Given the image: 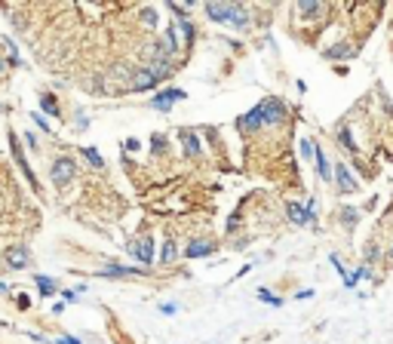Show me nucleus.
Segmentation results:
<instances>
[{
    "instance_id": "nucleus-1",
    "label": "nucleus",
    "mask_w": 393,
    "mask_h": 344,
    "mask_svg": "<svg viewBox=\"0 0 393 344\" xmlns=\"http://www.w3.org/2000/svg\"><path fill=\"white\" fill-rule=\"evenodd\" d=\"M286 215L295 228H317V197H307L304 203L289 200L286 203Z\"/></svg>"
},
{
    "instance_id": "nucleus-2",
    "label": "nucleus",
    "mask_w": 393,
    "mask_h": 344,
    "mask_svg": "<svg viewBox=\"0 0 393 344\" xmlns=\"http://www.w3.org/2000/svg\"><path fill=\"white\" fill-rule=\"evenodd\" d=\"M258 111H261V126H280L286 117H289V108L280 95H267L258 102Z\"/></svg>"
},
{
    "instance_id": "nucleus-3",
    "label": "nucleus",
    "mask_w": 393,
    "mask_h": 344,
    "mask_svg": "<svg viewBox=\"0 0 393 344\" xmlns=\"http://www.w3.org/2000/svg\"><path fill=\"white\" fill-rule=\"evenodd\" d=\"M184 98H188L184 89H178V86H166V89H160V92L148 102V108H154V111H160V114H169L172 105H178V102H184Z\"/></svg>"
},
{
    "instance_id": "nucleus-4",
    "label": "nucleus",
    "mask_w": 393,
    "mask_h": 344,
    "mask_svg": "<svg viewBox=\"0 0 393 344\" xmlns=\"http://www.w3.org/2000/svg\"><path fill=\"white\" fill-rule=\"evenodd\" d=\"M74 175H77V163L71 160V157H58L55 163H52V169H49V178H52V185L61 191V188H68L71 181H74Z\"/></svg>"
},
{
    "instance_id": "nucleus-5",
    "label": "nucleus",
    "mask_w": 393,
    "mask_h": 344,
    "mask_svg": "<svg viewBox=\"0 0 393 344\" xmlns=\"http://www.w3.org/2000/svg\"><path fill=\"white\" fill-rule=\"evenodd\" d=\"M332 181L338 185L341 194H360V181H357V175L350 172V166H347L344 160L332 166Z\"/></svg>"
},
{
    "instance_id": "nucleus-6",
    "label": "nucleus",
    "mask_w": 393,
    "mask_h": 344,
    "mask_svg": "<svg viewBox=\"0 0 393 344\" xmlns=\"http://www.w3.org/2000/svg\"><path fill=\"white\" fill-rule=\"evenodd\" d=\"M126 249L132 252V258H138V261L144 265V271H148V268L154 265V252H157V243H154V237H141V240L129 243Z\"/></svg>"
},
{
    "instance_id": "nucleus-7",
    "label": "nucleus",
    "mask_w": 393,
    "mask_h": 344,
    "mask_svg": "<svg viewBox=\"0 0 393 344\" xmlns=\"http://www.w3.org/2000/svg\"><path fill=\"white\" fill-rule=\"evenodd\" d=\"M335 138H338V148L341 151H347V154H360V145H357V138H354V129H350V120H338L335 123Z\"/></svg>"
},
{
    "instance_id": "nucleus-8",
    "label": "nucleus",
    "mask_w": 393,
    "mask_h": 344,
    "mask_svg": "<svg viewBox=\"0 0 393 344\" xmlns=\"http://www.w3.org/2000/svg\"><path fill=\"white\" fill-rule=\"evenodd\" d=\"M9 151H12V160L18 163V169H22V175L31 181V188L40 194V185H37V175L31 172V166H28V160H25V154H22V145H18V138H15V132H9Z\"/></svg>"
},
{
    "instance_id": "nucleus-9",
    "label": "nucleus",
    "mask_w": 393,
    "mask_h": 344,
    "mask_svg": "<svg viewBox=\"0 0 393 344\" xmlns=\"http://www.w3.org/2000/svg\"><path fill=\"white\" fill-rule=\"evenodd\" d=\"M215 252H218V243L209 240V237L191 240V243L184 246V258H209V255H215Z\"/></svg>"
},
{
    "instance_id": "nucleus-10",
    "label": "nucleus",
    "mask_w": 393,
    "mask_h": 344,
    "mask_svg": "<svg viewBox=\"0 0 393 344\" xmlns=\"http://www.w3.org/2000/svg\"><path fill=\"white\" fill-rule=\"evenodd\" d=\"M292 12H301V15H304V25H314L317 18H323V15L329 12V6H326V3H311V0H298V3L292 6Z\"/></svg>"
},
{
    "instance_id": "nucleus-11",
    "label": "nucleus",
    "mask_w": 393,
    "mask_h": 344,
    "mask_svg": "<svg viewBox=\"0 0 393 344\" xmlns=\"http://www.w3.org/2000/svg\"><path fill=\"white\" fill-rule=\"evenodd\" d=\"M175 22V31H178V40H181V49H191L194 40H197V25L191 22V15H178L172 18Z\"/></svg>"
},
{
    "instance_id": "nucleus-12",
    "label": "nucleus",
    "mask_w": 393,
    "mask_h": 344,
    "mask_svg": "<svg viewBox=\"0 0 393 344\" xmlns=\"http://www.w3.org/2000/svg\"><path fill=\"white\" fill-rule=\"evenodd\" d=\"M360 52V46H354V43H344V40H338V43H332V46H326L320 55L326 58V62H341V58H354Z\"/></svg>"
},
{
    "instance_id": "nucleus-13",
    "label": "nucleus",
    "mask_w": 393,
    "mask_h": 344,
    "mask_svg": "<svg viewBox=\"0 0 393 344\" xmlns=\"http://www.w3.org/2000/svg\"><path fill=\"white\" fill-rule=\"evenodd\" d=\"M157 83H160V80H157V77L148 71V65H144V68H135V71H132L129 89H132V92H148V89H154Z\"/></svg>"
},
{
    "instance_id": "nucleus-14",
    "label": "nucleus",
    "mask_w": 393,
    "mask_h": 344,
    "mask_svg": "<svg viewBox=\"0 0 393 344\" xmlns=\"http://www.w3.org/2000/svg\"><path fill=\"white\" fill-rule=\"evenodd\" d=\"M234 31H246L249 25H252V6H246V3H234L231 6V22H227Z\"/></svg>"
},
{
    "instance_id": "nucleus-15",
    "label": "nucleus",
    "mask_w": 393,
    "mask_h": 344,
    "mask_svg": "<svg viewBox=\"0 0 393 344\" xmlns=\"http://www.w3.org/2000/svg\"><path fill=\"white\" fill-rule=\"evenodd\" d=\"M231 6L234 3H203V12L209 15L212 25H227L231 22Z\"/></svg>"
},
{
    "instance_id": "nucleus-16",
    "label": "nucleus",
    "mask_w": 393,
    "mask_h": 344,
    "mask_svg": "<svg viewBox=\"0 0 393 344\" xmlns=\"http://www.w3.org/2000/svg\"><path fill=\"white\" fill-rule=\"evenodd\" d=\"M237 129L243 132V135H252V132H258V129H264L261 126V111H258V105L252 108V111H246L240 120H237Z\"/></svg>"
},
{
    "instance_id": "nucleus-17",
    "label": "nucleus",
    "mask_w": 393,
    "mask_h": 344,
    "mask_svg": "<svg viewBox=\"0 0 393 344\" xmlns=\"http://www.w3.org/2000/svg\"><path fill=\"white\" fill-rule=\"evenodd\" d=\"M178 138H181L188 157H200L203 154V141H200V132L197 129H178Z\"/></svg>"
},
{
    "instance_id": "nucleus-18",
    "label": "nucleus",
    "mask_w": 393,
    "mask_h": 344,
    "mask_svg": "<svg viewBox=\"0 0 393 344\" xmlns=\"http://www.w3.org/2000/svg\"><path fill=\"white\" fill-rule=\"evenodd\" d=\"M148 271L144 268H126V265H105L98 271V277H111V280H120V277H144Z\"/></svg>"
},
{
    "instance_id": "nucleus-19",
    "label": "nucleus",
    "mask_w": 393,
    "mask_h": 344,
    "mask_svg": "<svg viewBox=\"0 0 393 344\" xmlns=\"http://www.w3.org/2000/svg\"><path fill=\"white\" fill-rule=\"evenodd\" d=\"M314 163H317V175H320L323 181H332V163H329L323 145H314Z\"/></svg>"
},
{
    "instance_id": "nucleus-20",
    "label": "nucleus",
    "mask_w": 393,
    "mask_h": 344,
    "mask_svg": "<svg viewBox=\"0 0 393 344\" xmlns=\"http://www.w3.org/2000/svg\"><path fill=\"white\" fill-rule=\"evenodd\" d=\"M6 265H9V271L28 268V246H12V249H6Z\"/></svg>"
},
{
    "instance_id": "nucleus-21",
    "label": "nucleus",
    "mask_w": 393,
    "mask_h": 344,
    "mask_svg": "<svg viewBox=\"0 0 393 344\" xmlns=\"http://www.w3.org/2000/svg\"><path fill=\"white\" fill-rule=\"evenodd\" d=\"M366 277H369V268H366V265L354 268V271L347 274V280H344V289H347V292H354V289L360 286V280H366Z\"/></svg>"
},
{
    "instance_id": "nucleus-22",
    "label": "nucleus",
    "mask_w": 393,
    "mask_h": 344,
    "mask_svg": "<svg viewBox=\"0 0 393 344\" xmlns=\"http://www.w3.org/2000/svg\"><path fill=\"white\" fill-rule=\"evenodd\" d=\"M80 154H83V160H86L92 169H105V160H101V154H98L95 148H89V145H80Z\"/></svg>"
},
{
    "instance_id": "nucleus-23",
    "label": "nucleus",
    "mask_w": 393,
    "mask_h": 344,
    "mask_svg": "<svg viewBox=\"0 0 393 344\" xmlns=\"http://www.w3.org/2000/svg\"><path fill=\"white\" fill-rule=\"evenodd\" d=\"M175 258H178V246H175V240H166L163 249H160V265L166 268V265H172Z\"/></svg>"
},
{
    "instance_id": "nucleus-24",
    "label": "nucleus",
    "mask_w": 393,
    "mask_h": 344,
    "mask_svg": "<svg viewBox=\"0 0 393 344\" xmlns=\"http://www.w3.org/2000/svg\"><path fill=\"white\" fill-rule=\"evenodd\" d=\"M34 283H37V289H40V295L43 298H52L58 289H55V280H49V277H43V274H37L34 277Z\"/></svg>"
},
{
    "instance_id": "nucleus-25",
    "label": "nucleus",
    "mask_w": 393,
    "mask_h": 344,
    "mask_svg": "<svg viewBox=\"0 0 393 344\" xmlns=\"http://www.w3.org/2000/svg\"><path fill=\"white\" fill-rule=\"evenodd\" d=\"M255 298H258V301H264V305H271V308H283V298H280V295H274V292H271V289H264V286H261V289H255Z\"/></svg>"
},
{
    "instance_id": "nucleus-26",
    "label": "nucleus",
    "mask_w": 393,
    "mask_h": 344,
    "mask_svg": "<svg viewBox=\"0 0 393 344\" xmlns=\"http://www.w3.org/2000/svg\"><path fill=\"white\" fill-rule=\"evenodd\" d=\"M378 261H381V246H378V243H369V246H366V268L378 265Z\"/></svg>"
},
{
    "instance_id": "nucleus-27",
    "label": "nucleus",
    "mask_w": 393,
    "mask_h": 344,
    "mask_svg": "<svg viewBox=\"0 0 393 344\" xmlns=\"http://www.w3.org/2000/svg\"><path fill=\"white\" fill-rule=\"evenodd\" d=\"M40 108H43L46 114H52V117H58V105H55V98H52L49 92H43V95H40Z\"/></svg>"
},
{
    "instance_id": "nucleus-28",
    "label": "nucleus",
    "mask_w": 393,
    "mask_h": 344,
    "mask_svg": "<svg viewBox=\"0 0 393 344\" xmlns=\"http://www.w3.org/2000/svg\"><path fill=\"white\" fill-rule=\"evenodd\" d=\"M341 221H344V225H347V231H350V228L360 221V212H357L354 206H344V209H341Z\"/></svg>"
},
{
    "instance_id": "nucleus-29",
    "label": "nucleus",
    "mask_w": 393,
    "mask_h": 344,
    "mask_svg": "<svg viewBox=\"0 0 393 344\" xmlns=\"http://www.w3.org/2000/svg\"><path fill=\"white\" fill-rule=\"evenodd\" d=\"M141 25L144 28H157V9L154 6H144L141 9Z\"/></svg>"
},
{
    "instance_id": "nucleus-30",
    "label": "nucleus",
    "mask_w": 393,
    "mask_h": 344,
    "mask_svg": "<svg viewBox=\"0 0 393 344\" xmlns=\"http://www.w3.org/2000/svg\"><path fill=\"white\" fill-rule=\"evenodd\" d=\"M329 261H332V268L338 271V277H341V280H347V274H350V268H344V261H341V255H338V252H332V255H329Z\"/></svg>"
},
{
    "instance_id": "nucleus-31",
    "label": "nucleus",
    "mask_w": 393,
    "mask_h": 344,
    "mask_svg": "<svg viewBox=\"0 0 393 344\" xmlns=\"http://www.w3.org/2000/svg\"><path fill=\"white\" fill-rule=\"evenodd\" d=\"M151 151H154V154H163V151H166V135H163V132H154V135H151Z\"/></svg>"
},
{
    "instance_id": "nucleus-32",
    "label": "nucleus",
    "mask_w": 393,
    "mask_h": 344,
    "mask_svg": "<svg viewBox=\"0 0 393 344\" xmlns=\"http://www.w3.org/2000/svg\"><path fill=\"white\" fill-rule=\"evenodd\" d=\"M6 58H9V65H12V68L18 65V46H15L12 40H6Z\"/></svg>"
},
{
    "instance_id": "nucleus-33",
    "label": "nucleus",
    "mask_w": 393,
    "mask_h": 344,
    "mask_svg": "<svg viewBox=\"0 0 393 344\" xmlns=\"http://www.w3.org/2000/svg\"><path fill=\"white\" fill-rule=\"evenodd\" d=\"M123 151H126V154H135V151H141V141H138V138H126V141H123Z\"/></svg>"
},
{
    "instance_id": "nucleus-34",
    "label": "nucleus",
    "mask_w": 393,
    "mask_h": 344,
    "mask_svg": "<svg viewBox=\"0 0 393 344\" xmlns=\"http://www.w3.org/2000/svg\"><path fill=\"white\" fill-rule=\"evenodd\" d=\"M160 314L175 317V314H178V305H175V301H163V305H160Z\"/></svg>"
},
{
    "instance_id": "nucleus-35",
    "label": "nucleus",
    "mask_w": 393,
    "mask_h": 344,
    "mask_svg": "<svg viewBox=\"0 0 393 344\" xmlns=\"http://www.w3.org/2000/svg\"><path fill=\"white\" fill-rule=\"evenodd\" d=\"M298 145H301V157H314V141L311 138H301Z\"/></svg>"
},
{
    "instance_id": "nucleus-36",
    "label": "nucleus",
    "mask_w": 393,
    "mask_h": 344,
    "mask_svg": "<svg viewBox=\"0 0 393 344\" xmlns=\"http://www.w3.org/2000/svg\"><path fill=\"white\" fill-rule=\"evenodd\" d=\"M31 120H34V123H37V126H40V129H43V132H49V123H46V120H43V117H40V114H37V111H34V114H31Z\"/></svg>"
},
{
    "instance_id": "nucleus-37",
    "label": "nucleus",
    "mask_w": 393,
    "mask_h": 344,
    "mask_svg": "<svg viewBox=\"0 0 393 344\" xmlns=\"http://www.w3.org/2000/svg\"><path fill=\"white\" fill-rule=\"evenodd\" d=\"M52 344H83L80 338H74V335H61V338H55Z\"/></svg>"
},
{
    "instance_id": "nucleus-38",
    "label": "nucleus",
    "mask_w": 393,
    "mask_h": 344,
    "mask_svg": "<svg viewBox=\"0 0 393 344\" xmlns=\"http://www.w3.org/2000/svg\"><path fill=\"white\" fill-rule=\"evenodd\" d=\"M295 298L298 301H311L314 298V289H301V292H295Z\"/></svg>"
},
{
    "instance_id": "nucleus-39",
    "label": "nucleus",
    "mask_w": 393,
    "mask_h": 344,
    "mask_svg": "<svg viewBox=\"0 0 393 344\" xmlns=\"http://www.w3.org/2000/svg\"><path fill=\"white\" fill-rule=\"evenodd\" d=\"M25 145H28L31 151H37V138H34V132H25Z\"/></svg>"
},
{
    "instance_id": "nucleus-40",
    "label": "nucleus",
    "mask_w": 393,
    "mask_h": 344,
    "mask_svg": "<svg viewBox=\"0 0 393 344\" xmlns=\"http://www.w3.org/2000/svg\"><path fill=\"white\" fill-rule=\"evenodd\" d=\"M61 295H65V301H77V298H80V292H77V289H65Z\"/></svg>"
},
{
    "instance_id": "nucleus-41",
    "label": "nucleus",
    "mask_w": 393,
    "mask_h": 344,
    "mask_svg": "<svg viewBox=\"0 0 393 344\" xmlns=\"http://www.w3.org/2000/svg\"><path fill=\"white\" fill-rule=\"evenodd\" d=\"M86 126H89V120H86V117L77 111V129H86Z\"/></svg>"
},
{
    "instance_id": "nucleus-42",
    "label": "nucleus",
    "mask_w": 393,
    "mask_h": 344,
    "mask_svg": "<svg viewBox=\"0 0 393 344\" xmlns=\"http://www.w3.org/2000/svg\"><path fill=\"white\" fill-rule=\"evenodd\" d=\"M387 261H393V246L387 249Z\"/></svg>"
},
{
    "instance_id": "nucleus-43",
    "label": "nucleus",
    "mask_w": 393,
    "mask_h": 344,
    "mask_svg": "<svg viewBox=\"0 0 393 344\" xmlns=\"http://www.w3.org/2000/svg\"><path fill=\"white\" fill-rule=\"evenodd\" d=\"M3 68H6V65H3V58H0V74H3Z\"/></svg>"
}]
</instances>
